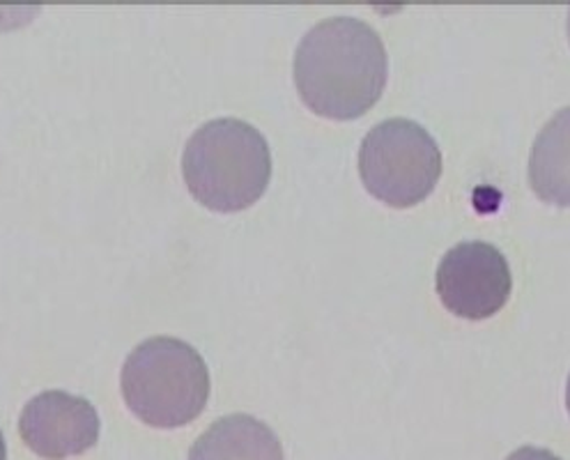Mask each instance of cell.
<instances>
[{
  "mask_svg": "<svg viewBox=\"0 0 570 460\" xmlns=\"http://www.w3.org/2000/svg\"><path fill=\"white\" fill-rule=\"evenodd\" d=\"M529 185L541 200L570 207V106L557 111L533 140Z\"/></svg>",
  "mask_w": 570,
  "mask_h": 460,
  "instance_id": "obj_8",
  "label": "cell"
},
{
  "mask_svg": "<svg viewBox=\"0 0 570 460\" xmlns=\"http://www.w3.org/2000/svg\"><path fill=\"white\" fill-rule=\"evenodd\" d=\"M566 408L570 412V375H568V384H566Z\"/></svg>",
  "mask_w": 570,
  "mask_h": 460,
  "instance_id": "obj_11",
  "label": "cell"
},
{
  "mask_svg": "<svg viewBox=\"0 0 570 460\" xmlns=\"http://www.w3.org/2000/svg\"><path fill=\"white\" fill-rule=\"evenodd\" d=\"M183 173L189 192L205 207L239 212L254 205L269 185L267 138L237 118L209 120L187 140Z\"/></svg>",
  "mask_w": 570,
  "mask_h": 460,
  "instance_id": "obj_2",
  "label": "cell"
},
{
  "mask_svg": "<svg viewBox=\"0 0 570 460\" xmlns=\"http://www.w3.org/2000/svg\"><path fill=\"white\" fill-rule=\"evenodd\" d=\"M120 384L129 410L155 429L191 423L209 399L205 360L194 345L175 336L138 343L125 360Z\"/></svg>",
  "mask_w": 570,
  "mask_h": 460,
  "instance_id": "obj_3",
  "label": "cell"
},
{
  "mask_svg": "<svg viewBox=\"0 0 570 460\" xmlns=\"http://www.w3.org/2000/svg\"><path fill=\"white\" fill-rule=\"evenodd\" d=\"M360 175L371 196L410 207L431 196L442 175L438 140L419 123L391 118L375 125L360 148Z\"/></svg>",
  "mask_w": 570,
  "mask_h": 460,
  "instance_id": "obj_4",
  "label": "cell"
},
{
  "mask_svg": "<svg viewBox=\"0 0 570 460\" xmlns=\"http://www.w3.org/2000/svg\"><path fill=\"white\" fill-rule=\"evenodd\" d=\"M0 460H8V444H6L3 431H0Z\"/></svg>",
  "mask_w": 570,
  "mask_h": 460,
  "instance_id": "obj_10",
  "label": "cell"
},
{
  "mask_svg": "<svg viewBox=\"0 0 570 460\" xmlns=\"http://www.w3.org/2000/svg\"><path fill=\"white\" fill-rule=\"evenodd\" d=\"M435 286L442 304L465 321H485L511 297L513 274L507 256L490 242H460L440 261Z\"/></svg>",
  "mask_w": 570,
  "mask_h": 460,
  "instance_id": "obj_5",
  "label": "cell"
},
{
  "mask_svg": "<svg viewBox=\"0 0 570 460\" xmlns=\"http://www.w3.org/2000/svg\"><path fill=\"white\" fill-rule=\"evenodd\" d=\"M507 460H561L559 456H554L552 451L548 449H541V447H520L518 451H513Z\"/></svg>",
  "mask_w": 570,
  "mask_h": 460,
  "instance_id": "obj_9",
  "label": "cell"
},
{
  "mask_svg": "<svg viewBox=\"0 0 570 460\" xmlns=\"http://www.w3.org/2000/svg\"><path fill=\"white\" fill-rule=\"evenodd\" d=\"M189 460H285L276 433L252 414H228L194 442Z\"/></svg>",
  "mask_w": 570,
  "mask_h": 460,
  "instance_id": "obj_7",
  "label": "cell"
},
{
  "mask_svg": "<svg viewBox=\"0 0 570 460\" xmlns=\"http://www.w3.org/2000/svg\"><path fill=\"white\" fill-rule=\"evenodd\" d=\"M99 414L95 405L62 389H47L32 397L19 417L21 440L47 460L81 456L99 440Z\"/></svg>",
  "mask_w": 570,
  "mask_h": 460,
  "instance_id": "obj_6",
  "label": "cell"
},
{
  "mask_svg": "<svg viewBox=\"0 0 570 460\" xmlns=\"http://www.w3.org/2000/svg\"><path fill=\"white\" fill-rule=\"evenodd\" d=\"M568 40H570V12H568Z\"/></svg>",
  "mask_w": 570,
  "mask_h": 460,
  "instance_id": "obj_12",
  "label": "cell"
},
{
  "mask_svg": "<svg viewBox=\"0 0 570 460\" xmlns=\"http://www.w3.org/2000/svg\"><path fill=\"white\" fill-rule=\"evenodd\" d=\"M389 58L380 32L362 19L315 23L295 51V86L308 109L330 120H354L382 97Z\"/></svg>",
  "mask_w": 570,
  "mask_h": 460,
  "instance_id": "obj_1",
  "label": "cell"
}]
</instances>
